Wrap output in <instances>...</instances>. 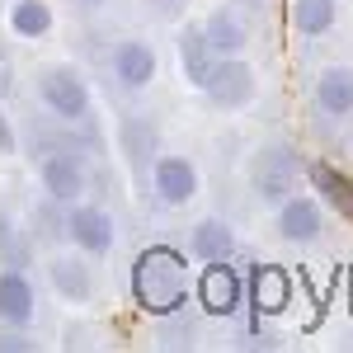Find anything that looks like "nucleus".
<instances>
[{"label":"nucleus","mask_w":353,"mask_h":353,"mask_svg":"<svg viewBox=\"0 0 353 353\" xmlns=\"http://www.w3.org/2000/svg\"><path fill=\"white\" fill-rule=\"evenodd\" d=\"M231 5H241V10H264L269 0H231Z\"/></svg>","instance_id":"c756f323"},{"label":"nucleus","mask_w":353,"mask_h":353,"mask_svg":"<svg viewBox=\"0 0 353 353\" xmlns=\"http://www.w3.org/2000/svg\"><path fill=\"white\" fill-rule=\"evenodd\" d=\"M273 231H278V241L288 245H321L325 236V203L316 198V193H292V198H283L278 208H273Z\"/></svg>","instance_id":"f8f14e48"},{"label":"nucleus","mask_w":353,"mask_h":353,"mask_svg":"<svg viewBox=\"0 0 353 353\" xmlns=\"http://www.w3.org/2000/svg\"><path fill=\"white\" fill-rule=\"evenodd\" d=\"M33 170H38L43 193H48L52 203H61V208H71V203L90 198L94 174H90V161H85L81 146H57V151H48V156H38Z\"/></svg>","instance_id":"20e7f679"},{"label":"nucleus","mask_w":353,"mask_h":353,"mask_svg":"<svg viewBox=\"0 0 353 353\" xmlns=\"http://www.w3.org/2000/svg\"><path fill=\"white\" fill-rule=\"evenodd\" d=\"M311 104L321 123H349L353 118V66L349 61H330L311 85Z\"/></svg>","instance_id":"4468645a"},{"label":"nucleus","mask_w":353,"mask_h":353,"mask_svg":"<svg viewBox=\"0 0 353 353\" xmlns=\"http://www.w3.org/2000/svg\"><path fill=\"white\" fill-rule=\"evenodd\" d=\"M43 344L28 334V330H10V325H0V353H38Z\"/></svg>","instance_id":"393cba45"},{"label":"nucleus","mask_w":353,"mask_h":353,"mask_svg":"<svg viewBox=\"0 0 353 353\" xmlns=\"http://www.w3.org/2000/svg\"><path fill=\"white\" fill-rule=\"evenodd\" d=\"M33 254H38L33 231L19 226L10 212H0V269H33Z\"/></svg>","instance_id":"4be33fe9"},{"label":"nucleus","mask_w":353,"mask_h":353,"mask_svg":"<svg viewBox=\"0 0 353 353\" xmlns=\"http://www.w3.org/2000/svg\"><path fill=\"white\" fill-rule=\"evenodd\" d=\"M66 245H76L85 250L90 259H109L113 245H118V221H113L109 208H99V203H71L66 208Z\"/></svg>","instance_id":"9d476101"},{"label":"nucleus","mask_w":353,"mask_h":353,"mask_svg":"<svg viewBox=\"0 0 353 353\" xmlns=\"http://www.w3.org/2000/svg\"><path fill=\"white\" fill-rule=\"evenodd\" d=\"M306 184L316 189L321 203H330L334 212L353 217V179L344 174V170H334L330 161H306Z\"/></svg>","instance_id":"6ab92c4d"},{"label":"nucleus","mask_w":353,"mask_h":353,"mask_svg":"<svg viewBox=\"0 0 353 353\" xmlns=\"http://www.w3.org/2000/svg\"><path fill=\"white\" fill-rule=\"evenodd\" d=\"M198 94L221 113H241L259 99V76H254V66L245 57H217Z\"/></svg>","instance_id":"423d86ee"},{"label":"nucleus","mask_w":353,"mask_h":353,"mask_svg":"<svg viewBox=\"0 0 353 353\" xmlns=\"http://www.w3.org/2000/svg\"><path fill=\"white\" fill-rule=\"evenodd\" d=\"M52 28H57V14L48 0H14L10 5V33L19 43H43V38H52Z\"/></svg>","instance_id":"aec40b11"},{"label":"nucleus","mask_w":353,"mask_h":353,"mask_svg":"<svg viewBox=\"0 0 353 353\" xmlns=\"http://www.w3.org/2000/svg\"><path fill=\"white\" fill-rule=\"evenodd\" d=\"M203 38L212 43L217 57H245L250 48V24H245L241 5H217L208 19H203Z\"/></svg>","instance_id":"dca6fc26"},{"label":"nucleus","mask_w":353,"mask_h":353,"mask_svg":"<svg viewBox=\"0 0 353 353\" xmlns=\"http://www.w3.org/2000/svg\"><path fill=\"white\" fill-rule=\"evenodd\" d=\"M38 321V283L28 269H0V325L28 330Z\"/></svg>","instance_id":"2eb2a0df"},{"label":"nucleus","mask_w":353,"mask_h":353,"mask_svg":"<svg viewBox=\"0 0 353 353\" xmlns=\"http://www.w3.org/2000/svg\"><path fill=\"white\" fill-rule=\"evenodd\" d=\"M146 193H151L161 208L179 212V208H189L193 198L203 193V174H198V165H193L189 156H179V151H161L156 165H151Z\"/></svg>","instance_id":"6e6552de"},{"label":"nucleus","mask_w":353,"mask_h":353,"mask_svg":"<svg viewBox=\"0 0 353 353\" xmlns=\"http://www.w3.org/2000/svg\"><path fill=\"white\" fill-rule=\"evenodd\" d=\"M104 5H109V0H71V10H76V14H99Z\"/></svg>","instance_id":"c85d7f7f"},{"label":"nucleus","mask_w":353,"mask_h":353,"mask_svg":"<svg viewBox=\"0 0 353 353\" xmlns=\"http://www.w3.org/2000/svg\"><path fill=\"white\" fill-rule=\"evenodd\" d=\"M156 349H198V311L179 306L156 321Z\"/></svg>","instance_id":"5701e85b"},{"label":"nucleus","mask_w":353,"mask_h":353,"mask_svg":"<svg viewBox=\"0 0 353 353\" xmlns=\"http://www.w3.org/2000/svg\"><path fill=\"white\" fill-rule=\"evenodd\" d=\"M189 254L198 264H212V259H236V231L221 217H203L193 221L189 231Z\"/></svg>","instance_id":"a211bd4d"},{"label":"nucleus","mask_w":353,"mask_h":353,"mask_svg":"<svg viewBox=\"0 0 353 353\" xmlns=\"http://www.w3.org/2000/svg\"><path fill=\"white\" fill-rule=\"evenodd\" d=\"M28 231H33V241L66 245V208L43 193V208H33V226H28Z\"/></svg>","instance_id":"b1692460"},{"label":"nucleus","mask_w":353,"mask_h":353,"mask_svg":"<svg viewBox=\"0 0 353 353\" xmlns=\"http://www.w3.org/2000/svg\"><path fill=\"white\" fill-rule=\"evenodd\" d=\"M128 288H132L137 311L151 316V321H161V316H170V311L189 306V297H193L189 254L174 250V245H146V250L132 259Z\"/></svg>","instance_id":"f257e3e1"},{"label":"nucleus","mask_w":353,"mask_h":353,"mask_svg":"<svg viewBox=\"0 0 353 353\" xmlns=\"http://www.w3.org/2000/svg\"><path fill=\"white\" fill-rule=\"evenodd\" d=\"M301 179H306V156L292 141H264L245 165V184L254 193V203H264V208H278L283 198H292Z\"/></svg>","instance_id":"f03ea898"},{"label":"nucleus","mask_w":353,"mask_h":353,"mask_svg":"<svg viewBox=\"0 0 353 353\" xmlns=\"http://www.w3.org/2000/svg\"><path fill=\"white\" fill-rule=\"evenodd\" d=\"M245 301L254 311V325H264V316H283L292 301V278L278 264H254L245 273Z\"/></svg>","instance_id":"ddd939ff"},{"label":"nucleus","mask_w":353,"mask_h":353,"mask_svg":"<svg viewBox=\"0 0 353 353\" xmlns=\"http://www.w3.org/2000/svg\"><path fill=\"white\" fill-rule=\"evenodd\" d=\"M288 19H292V28L301 38H325L339 24V0H292Z\"/></svg>","instance_id":"412c9836"},{"label":"nucleus","mask_w":353,"mask_h":353,"mask_svg":"<svg viewBox=\"0 0 353 353\" xmlns=\"http://www.w3.org/2000/svg\"><path fill=\"white\" fill-rule=\"evenodd\" d=\"M151 10H156L161 19H170V24H179V19L189 14V0H151Z\"/></svg>","instance_id":"bb28decb"},{"label":"nucleus","mask_w":353,"mask_h":353,"mask_svg":"<svg viewBox=\"0 0 353 353\" xmlns=\"http://www.w3.org/2000/svg\"><path fill=\"white\" fill-rule=\"evenodd\" d=\"M118 151H123V161H128V170H132V179L146 189L151 165H156V156L165 151L161 123H156L151 113H141V109H128L123 118H118Z\"/></svg>","instance_id":"1a4fd4ad"},{"label":"nucleus","mask_w":353,"mask_h":353,"mask_svg":"<svg viewBox=\"0 0 353 353\" xmlns=\"http://www.w3.org/2000/svg\"><path fill=\"white\" fill-rule=\"evenodd\" d=\"M174 57H179V76H184L193 90H203L208 71H212V61H217L212 43L203 38V24H184L179 33H174Z\"/></svg>","instance_id":"f3484780"},{"label":"nucleus","mask_w":353,"mask_h":353,"mask_svg":"<svg viewBox=\"0 0 353 353\" xmlns=\"http://www.w3.org/2000/svg\"><path fill=\"white\" fill-rule=\"evenodd\" d=\"M61 349H94V330H76V325H66V334H61Z\"/></svg>","instance_id":"cd10ccee"},{"label":"nucleus","mask_w":353,"mask_h":353,"mask_svg":"<svg viewBox=\"0 0 353 353\" xmlns=\"http://www.w3.org/2000/svg\"><path fill=\"white\" fill-rule=\"evenodd\" d=\"M33 99L61 123H94V94L76 66H61V61L38 66L33 71Z\"/></svg>","instance_id":"7ed1b4c3"},{"label":"nucleus","mask_w":353,"mask_h":353,"mask_svg":"<svg viewBox=\"0 0 353 353\" xmlns=\"http://www.w3.org/2000/svg\"><path fill=\"white\" fill-rule=\"evenodd\" d=\"M104 66H109V81L118 90H128V94L151 90L156 76H161V57H156V48L146 38H118L109 48V57H104Z\"/></svg>","instance_id":"9b49d317"},{"label":"nucleus","mask_w":353,"mask_h":353,"mask_svg":"<svg viewBox=\"0 0 353 353\" xmlns=\"http://www.w3.org/2000/svg\"><path fill=\"white\" fill-rule=\"evenodd\" d=\"M193 306L212 321H231L245 306V273L231 259H212L203 264V273L193 278Z\"/></svg>","instance_id":"39448f33"},{"label":"nucleus","mask_w":353,"mask_h":353,"mask_svg":"<svg viewBox=\"0 0 353 353\" xmlns=\"http://www.w3.org/2000/svg\"><path fill=\"white\" fill-rule=\"evenodd\" d=\"M48 288L71 306H94L104 297V273L85 250H61L48 259Z\"/></svg>","instance_id":"0eeeda50"},{"label":"nucleus","mask_w":353,"mask_h":353,"mask_svg":"<svg viewBox=\"0 0 353 353\" xmlns=\"http://www.w3.org/2000/svg\"><path fill=\"white\" fill-rule=\"evenodd\" d=\"M0 156H19V123L0 113Z\"/></svg>","instance_id":"a878e982"}]
</instances>
